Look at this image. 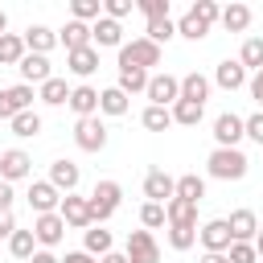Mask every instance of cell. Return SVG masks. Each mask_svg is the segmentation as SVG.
<instances>
[{
    "label": "cell",
    "instance_id": "cell-1",
    "mask_svg": "<svg viewBox=\"0 0 263 263\" xmlns=\"http://www.w3.org/2000/svg\"><path fill=\"white\" fill-rule=\"evenodd\" d=\"M247 168H251V160H247L242 148H214V152L205 156V173H210L214 181H242Z\"/></svg>",
    "mask_w": 263,
    "mask_h": 263
},
{
    "label": "cell",
    "instance_id": "cell-2",
    "mask_svg": "<svg viewBox=\"0 0 263 263\" xmlns=\"http://www.w3.org/2000/svg\"><path fill=\"white\" fill-rule=\"evenodd\" d=\"M119 201H123V185H119V181H99L95 193L86 197V205H90V226H103V222L119 210Z\"/></svg>",
    "mask_w": 263,
    "mask_h": 263
},
{
    "label": "cell",
    "instance_id": "cell-3",
    "mask_svg": "<svg viewBox=\"0 0 263 263\" xmlns=\"http://www.w3.org/2000/svg\"><path fill=\"white\" fill-rule=\"evenodd\" d=\"M115 53H119V70H123V66L152 70V66H160V58H164V49H160V45H152L148 37H132V41H123Z\"/></svg>",
    "mask_w": 263,
    "mask_h": 263
},
{
    "label": "cell",
    "instance_id": "cell-4",
    "mask_svg": "<svg viewBox=\"0 0 263 263\" xmlns=\"http://www.w3.org/2000/svg\"><path fill=\"white\" fill-rule=\"evenodd\" d=\"M148 107H173L181 99V78L173 74H148Z\"/></svg>",
    "mask_w": 263,
    "mask_h": 263
},
{
    "label": "cell",
    "instance_id": "cell-5",
    "mask_svg": "<svg viewBox=\"0 0 263 263\" xmlns=\"http://www.w3.org/2000/svg\"><path fill=\"white\" fill-rule=\"evenodd\" d=\"M74 144H78L82 152H103V148H107V123H103L99 115L78 119V123H74Z\"/></svg>",
    "mask_w": 263,
    "mask_h": 263
},
{
    "label": "cell",
    "instance_id": "cell-6",
    "mask_svg": "<svg viewBox=\"0 0 263 263\" xmlns=\"http://www.w3.org/2000/svg\"><path fill=\"white\" fill-rule=\"evenodd\" d=\"M25 177H33V156H29L25 148H4V152H0V181L16 185V181H25Z\"/></svg>",
    "mask_w": 263,
    "mask_h": 263
},
{
    "label": "cell",
    "instance_id": "cell-7",
    "mask_svg": "<svg viewBox=\"0 0 263 263\" xmlns=\"http://www.w3.org/2000/svg\"><path fill=\"white\" fill-rule=\"evenodd\" d=\"M127 263H160V247H156V234L152 230H132L127 234V247H123Z\"/></svg>",
    "mask_w": 263,
    "mask_h": 263
},
{
    "label": "cell",
    "instance_id": "cell-8",
    "mask_svg": "<svg viewBox=\"0 0 263 263\" xmlns=\"http://www.w3.org/2000/svg\"><path fill=\"white\" fill-rule=\"evenodd\" d=\"M33 99H37V90H33V86H25V82H16V86L0 90V119H4V123H12V115L33 111Z\"/></svg>",
    "mask_w": 263,
    "mask_h": 263
},
{
    "label": "cell",
    "instance_id": "cell-9",
    "mask_svg": "<svg viewBox=\"0 0 263 263\" xmlns=\"http://www.w3.org/2000/svg\"><path fill=\"white\" fill-rule=\"evenodd\" d=\"M29 230H33V238H37L41 251H49V247H58V242L66 238V222H62L58 214H37Z\"/></svg>",
    "mask_w": 263,
    "mask_h": 263
},
{
    "label": "cell",
    "instance_id": "cell-10",
    "mask_svg": "<svg viewBox=\"0 0 263 263\" xmlns=\"http://www.w3.org/2000/svg\"><path fill=\"white\" fill-rule=\"evenodd\" d=\"M238 140H247V136H242V115L222 111V115L214 119V148H238Z\"/></svg>",
    "mask_w": 263,
    "mask_h": 263
},
{
    "label": "cell",
    "instance_id": "cell-11",
    "mask_svg": "<svg viewBox=\"0 0 263 263\" xmlns=\"http://www.w3.org/2000/svg\"><path fill=\"white\" fill-rule=\"evenodd\" d=\"M58 218L66 222V230H86V226H90V205H86V197L66 193L62 205H58Z\"/></svg>",
    "mask_w": 263,
    "mask_h": 263
},
{
    "label": "cell",
    "instance_id": "cell-12",
    "mask_svg": "<svg viewBox=\"0 0 263 263\" xmlns=\"http://www.w3.org/2000/svg\"><path fill=\"white\" fill-rule=\"evenodd\" d=\"M197 242H201L205 251H214V255H226V247H230V226H226V218L201 222V226H197Z\"/></svg>",
    "mask_w": 263,
    "mask_h": 263
},
{
    "label": "cell",
    "instance_id": "cell-13",
    "mask_svg": "<svg viewBox=\"0 0 263 263\" xmlns=\"http://www.w3.org/2000/svg\"><path fill=\"white\" fill-rule=\"evenodd\" d=\"M173 189H177V177H168L164 168H148L144 173V197L148 201L164 205V201H173Z\"/></svg>",
    "mask_w": 263,
    "mask_h": 263
},
{
    "label": "cell",
    "instance_id": "cell-14",
    "mask_svg": "<svg viewBox=\"0 0 263 263\" xmlns=\"http://www.w3.org/2000/svg\"><path fill=\"white\" fill-rule=\"evenodd\" d=\"M58 205H62V193L49 181H29V210H33V218L37 214H58Z\"/></svg>",
    "mask_w": 263,
    "mask_h": 263
},
{
    "label": "cell",
    "instance_id": "cell-15",
    "mask_svg": "<svg viewBox=\"0 0 263 263\" xmlns=\"http://www.w3.org/2000/svg\"><path fill=\"white\" fill-rule=\"evenodd\" d=\"M90 45H95V49H119V45H123V25L111 21V16H99V21L90 25Z\"/></svg>",
    "mask_w": 263,
    "mask_h": 263
},
{
    "label": "cell",
    "instance_id": "cell-16",
    "mask_svg": "<svg viewBox=\"0 0 263 263\" xmlns=\"http://www.w3.org/2000/svg\"><path fill=\"white\" fill-rule=\"evenodd\" d=\"M66 107H70L78 119H90V115H99V90H95L90 82H78V86H70Z\"/></svg>",
    "mask_w": 263,
    "mask_h": 263
},
{
    "label": "cell",
    "instance_id": "cell-17",
    "mask_svg": "<svg viewBox=\"0 0 263 263\" xmlns=\"http://www.w3.org/2000/svg\"><path fill=\"white\" fill-rule=\"evenodd\" d=\"M45 181H49V185H53V189L66 197V193H78V181H82V173H78V164H74V160H53Z\"/></svg>",
    "mask_w": 263,
    "mask_h": 263
},
{
    "label": "cell",
    "instance_id": "cell-18",
    "mask_svg": "<svg viewBox=\"0 0 263 263\" xmlns=\"http://www.w3.org/2000/svg\"><path fill=\"white\" fill-rule=\"evenodd\" d=\"M21 41H25V49H29V53L49 58V49L58 45V29H49V25H29V29L21 33Z\"/></svg>",
    "mask_w": 263,
    "mask_h": 263
},
{
    "label": "cell",
    "instance_id": "cell-19",
    "mask_svg": "<svg viewBox=\"0 0 263 263\" xmlns=\"http://www.w3.org/2000/svg\"><path fill=\"white\" fill-rule=\"evenodd\" d=\"M226 226H230V242H255V234H259L255 210H234V214L226 218Z\"/></svg>",
    "mask_w": 263,
    "mask_h": 263
},
{
    "label": "cell",
    "instance_id": "cell-20",
    "mask_svg": "<svg viewBox=\"0 0 263 263\" xmlns=\"http://www.w3.org/2000/svg\"><path fill=\"white\" fill-rule=\"evenodd\" d=\"M16 70H21V82H25V86H41L45 78H53V70H49V58H41V53H25Z\"/></svg>",
    "mask_w": 263,
    "mask_h": 263
},
{
    "label": "cell",
    "instance_id": "cell-21",
    "mask_svg": "<svg viewBox=\"0 0 263 263\" xmlns=\"http://www.w3.org/2000/svg\"><path fill=\"white\" fill-rule=\"evenodd\" d=\"M247 78H251V74L238 66V58H226V62H218V70H214V82H218L222 90H242Z\"/></svg>",
    "mask_w": 263,
    "mask_h": 263
},
{
    "label": "cell",
    "instance_id": "cell-22",
    "mask_svg": "<svg viewBox=\"0 0 263 263\" xmlns=\"http://www.w3.org/2000/svg\"><path fill=\"white\" fill-rule=\"evenodd\" d=\"M58 45H66V53L86 49V45H90V25H82V21H66V25L58 29Z\"/></svg>",
    "mask_w": 263,
    "mask_h": 263
},
{
    "label": "cell",
    "instance_id": "cell-23",
    "mask_svg": "<svg viewBox=\"0 0 263 263\" xmlns=\"http://www.w3.org/2000/svg\"><path fill=\"white\" fill-rule=\"evenodd\" d=\"M66 70H70L74 78H90V74L99 70V49H95V45H86V49L66 53Z\"/></svg>",
    "mask_w": 263,
    "mask_h": 263
},
{
    "label": "cell",
    "instance_id": "cell-24",
    "mask_svg": "<svg viewBox=\"0 0 263 263\" xmlns=\"http://www.w3.org/2000/svg\"><path fill=\"white\" fill-rule=\"evenodd\" d=\"M181 99H185V103L205 107V99H210V78H205V74H197V70H189V74L181 78Z\"/></svg>",
    "mask_w": 263,
    "mask_h": 263
},
{
    "label": "cell",
    "instance_id": "cell-25",
    "mask_svg": "<svg viewBox=\"0 0 263 263\" xmlns=\"http://www.w3.org/2000/svg\"><path fill=\"white\" fill-rule=\"evenodd\" d=\"M127 107H132V99H127L119 86H107V90H99V115H111V119H119V115H127Z\"/></svg>",
    "mask_w": 263,
    "mask_h": 263
},
{
    "label": "cell",
    "instance_id": "cell-26",
    "mask_svg": "<svg viewBox=\"0 0 263 263\" xmlns=\"http://www.w3.org/2000/svg\"><path fill=\"white\" fill-rule=\"evenodd\" d=\"M164 222L168 226H197V205L173 197V201H164Z\"/></svg>",
    "mask_w": 263,
    "mask_h": 263
},
{
    "label": "cell",
    "instance_id": "cell-27",
    "mask_svg": "<svg viewBox=\"0 0 263 263\" xmlns=\"http://www.w3.org/2000/svg\"><path fill=\"white\" fill-rule=\"evenodd\" d=\"M82 251L95 255V259H103L107 251H115V247H111V230H103V226H86V230H82Z\"/></svg>",
    "mask_w": 263,
    "mask_h": 263
},
{
    "label": "cell",
    "instance_id": "cell-28",
    "mask_svg": "<svg viewBox=\"0 0 263 263\" xmlns=\"http://www.w3.org/2000/svg\"><path fill=\"white\" fill-rule=\"evenodd\" d=\"M115 86H119L127 99H132V95H144V90H148V70H140V66H123Z\"/></svg>",
    "mask_w": 263,
    "mask_h": 263
},
{
    "label": "cell",
    "instance_id": "cell-29",
    "mask_svg": "<svg viewBox=\"0 0 263 263\" xmlns=\"http://www.w3.org/2000/svg\"><path fill=\"white\" fill-rule=\"evenodd\" d=\"M37 99H41L45 107H62V103L70 99V86H66V78H58V74H53V78H45V82L37 86Z\"/></svg>",
    "mask_w": 263,
    "mask_h": 263
},
{
    "label": "cell",
    "instance_id": "cell-30",
    "mask_svg": "<svg viewBox=\"0 0 263 263\" xmlns=\"http://www.w3.org/2000/svg\"><path fill=\"white\" fill-rule=\"evenodd\" d=\"M173 197H181V201H201L205 197V177H197V173H185V177H177V189H173Z\"/></svg>",
    "mask_w": 263,
    "mask_h": 263
},
{
    "label": "cell",
    "instance_id": "cell-31",
    "mask_svg": "<svg viewBox=\"0 0 263 263\" xmlns=\"http://www.w3.org/2000/svg\"><path fill=\"white\" fill-rule=\"evenodd\" d=\"M218 21H222V29H226V33H242V29L251 25V8L234 0V4H226V8H222V16H218Z\"/></svg>",
    "mask_w": 263,
    "mask_h": 263
},
{
    "label": "cell",
    "instance_id": "cell-32",
    "mask_svg": "<svg viewBox=\"0 0 263 263\" xmlns=\"http://www.w3.org/2000/svg\"><path fill=\"white\" fill-rule=\"evenodd\" d=\"M238 66H242L247 74L263 70V37H247V41H242V49H238Z\"/></svg>",
    "mask_w": 263,
    "mask_h": 263
},
{
    "label": "cell",
    "instance_id": "cell-33",
    "mask_svg": "<svg viewBox=\"0 0 263 263\" xmlns=\"http://www.w3.org/2000/svg\"><path fill=\"white\" fill-rule=\"evenodd\" d=\"M144 37H148L152 45H168V41L177 37V21H173V16H160V21H148V25H144Z\"/></svg>",
    "mask_w": 263,
    "mask_h": 263
},
{
    "label": "cell",
    "instance_id": "cell-34",
    "mask_svg": "<svg viewBox=\"0 0 263 263\" xmlns=\"http://www.w3.org/2000/svg\"><path fill=\"white\" fill-rule=\"evenodd\" d=\"M168 115H173V123H181V127H197V123H201V115H205V107L177 99V103L168 107Z\"/></svg>",
    "mask_w": 263,
    "mask_h": 263
},
{
    "label": "cell",
    "instance_id": "cell-35",
    "mask_svg": "<svg viewBox=\"0 0 263 263\" xmlns=\"http://www.w3.org/2000/svg\"><path fill=\"white\" fill-rule=\"evenodd\" d=\"M25 53H29V49H25L21 33H4V37H0V66H21Z\"/></svg>",
    "mask_w": 263,
    "mask_h": 263
},
{
    "label": "cell",
    "instance_id": "cell-36",
    "mask_svg": "<svg viewBox=\"0 0 263 263\" xmlns=\"http://www.w3.org/2000/svg\"><path fill=\"white\" fill-rule=\"evenodd\" d=\"M12 136H21V140H33V136H41V115L37 111H21V115H12Z\"/></svg>",
    "mask_w": 263,
    "mask_h": 263
},
{
    "label": "cell",
    "instance_id": "cell-37",
    "mask_svg": "<svg viewBox=\"0 0 263 263\" xmlns=\"http://www.w3.org/2000/svg\"><path fill=\"white\" fill-rule=\"evenodd\" d=\"M8 251H12L16 259H25V263H29V259H33V251H37L33 230H21V226H16V230H12V238H8Z\"/></svg>",
    "mask_w": 263,
    "mask_h": 263
},
{
    "label": "cell",
    "instance_id": "cell-38",
    "mask_svg": "<svg viewBox=\"0 0 263 263\" xmlns=\"http://www.w3.org/2000/svg\"><path fill=\"white\" fill-rule=\"evenodd\" d=\"M99 16H103V0H74V4H70V21L95 25Z\"/></svg>",
    "mask_w": 263,
    "mask_h": 263
},
{
    "label": "cell",
    "instance_id": "cell-39",
    "mask_svg": "<svg viewBox=\"0 0 263 263\" xmlns=\"http://www.w3.org/2000/svg\"><path fill=\"white\" fill-rule=\"evenodd\" d=\"M177 37H185V41H201V37H210V25H201L193 12H185V16L177 21Z\"/></svg>",
    "mask_w": 263,
    "mask_h": 263
},
{
    "label": "cell",
    "instance_id": "cell-40",
    "mask_svg": "<svg viewBox=\"0 0 263 263\" xmlns=\"http://www.w3.org/2000/svg\"><path fill=\"white\" fill-rule=\"evenodd\" d=\"M140 123H144L148 132H164V127H173V115H168V107H144Z\"/></svg>",
    "mask_w": 263,
    "mask_h": 263
},
{
    "label": "cell",
    "instance_id": "cell-41",
    "mask_svg": "<svg viewBox=\"0 0 263 263\" xmlns=\"http://www.w3.org/2000/svg\"><path fill=\"white\" fill-rule=\"evenodd\" d=\"M197 242V226H168V247L173 251H189Z\"/></svg>",
    "mask_w": 263,
    "mask_h": 263
},
{
    "label": "cell",
    "instance_id": "cell-42",
    "mask_svg": "<svg viewBox=\"0 0 263 263\" xmlns=\"http://www.w3.org/2000/svg\"><path fill=\"white\" fill-rule=\"evenodd\" d=\"M140 226H144V230L168 226V222H164V205H156V201H144V205H140Z\"/></svg>",
    "mask_w": 263,
    "mask_h": 263
},
{
    "label": "cell",
    "instance_id": "cell-43",
    "mask_svg": "<svg viewBox=\"0 0 263 263\" xmlns=\"http://www.w3.org/2000/svg\"><path fill=\"white\" fill-rule=\"evenodd\" d=\"M226 259H230V263H259V255H255L251 242H230V247H226Z\"/></svg>",
    "mask_w": 263,
    "mask_h": 263
},
{
    "label": "cell",
    "instance_id": "cell-44",
    "mask_svg": "<svg viewBox=\"0 0 263 263\" xmlns=\"http://www.w3.org/2000/svg\"><path fill=\"white\" fill-rule=\"evenodd\" d=\"M242 136H247V140H255V144L263 148V111H251V115L242 119Z\"/></svg>",
    "mask_w": 263,
    "mask_h": 263
},
{
    "label": "cell",
    "instance_id": "cell-45",
    "mask_svg": "<svg viewBox=\"0 0 263 263\" xmlns=\"http://www.w3.org/2000/svg\"><path fill=\"white\" fill-rule=\"evenodd\" d=\"M136 8L144 12V21H160V16H168V0H136Z\"/></svg>",
    "mask_w": 263,
    "mask_h": 263
},
{
    "label": "cell",
    "instance_id": "cell-46",
    "mask_svg": "<svg viewBox=\"0 0 263 263\" xmlns=\"http://www.w3.org/2000/svg\"><path fill=\"white\" fill-rule=\"evenodd\" d=\"M132 8H136V0H103V16H111V21L132 16Z\"/></svg>",
    "mask_w": 263,
    "mask_h": 263
},
{
    "label": "cell",
    "instance_id": "cell-47",
    "mask_svg": "<svg viewBox=\"0 0 263 263\" xmlns=\"http://www.w3.org/2000/svg\"><path fill=\"white\" fill-rule=\"evenodd\" d=\"M189 12H193V16H197V21H201V25H214V21H218V16H222V8H218V4H214V0H197V4H193V8H189Z\"/></svg>",
    "mask_w": 263,
    "mask_h": 263
},
{
    "label": "cell",
    "instance_id": "cell-48",
    "mask_svg": "<svg viewBox=\"0 0 263 263\" xmlns=\"http://www.w3.org/2000/svg\"><path fill=\"white\" fill-rule=\"evenodd\" d=\"M247 90H251V99H255L259 111H263V70H255V74L247 78Z\"/></svg>",
    "mask_w": 263,
    "mask_h": 263
},
{
    "label": "cell",
    "instance_id": "cell-49",
    "mask_svg": "<svg viewBox=\"0 0 263 263\" xmlns=\"http://www.w3.org/2000/svg\"><path fill=\"white\" fill-rule=\"evenodd\" d=\"M12 230H16V218H12V210H0V238H12Z\"/></svg>",
    "mask_w": 263,
    "mask_h": 263
},
{
    "label": "cell",
    "instance_id": "cell-50",
    "mask_svg": "<svg viewBox=\"0 0 263 263\" xmlns=\"http://www.w3.org/2000/svg\"><path fill=\"white\" fill-rule=\"evenodd\" d=\"M12 197H16V193H12V185H8V181H0V210H12Z\"/></svg>",
    "mask_w": 263,
    "mask_h": 263
},
{
    "label": "cell",
    "instance_id": "cell-51",
    "mask_svg": "<svg viewBox=\"0 0 263 263\" xmlns=\"http://www.w3.org/2000/svg\"><path fill=\"white\" fill-rule=\"evenodd\" d=\"M62 263H99L95 255H86V251H66V259Z\"/></svg>",
    "mask_w": 263,
    "mask_h": 263
},
{
    "label": "cell",
    "instance_id": "cell-52",
    "mask_svg": "<svg viewBox=\"0 0 263 263\" xmlns=\"http://www.w3.org/2000/svg\"><path fill=\"white\" fill-rule=\"evenodd\" d=\"M29 263H62V259H58V255H53V251H41V247H37V251H33V259H29Z\"/></svg>",
    "mask_w": 263,
    "mask_h": 263
},
{
    "label": "cell",
    "instance_id": "cell-53",
    "mask_svg": "<svg viewBox=\"0 0 263 263\" xmlns=\"http://www.w3.org/2000/svg\"><path fill=\"white\" fill-rule=\"evenodd\" d=\"M99 263H127V255H123V251H107Z\"/></svg>",
    "mask_w": 263,
    "mask_h": 263
},
{
    "label": "cell",
    "instance_id": "cell-54",
    "mask_svg": "<svg viewBox=\"0 0 263 263\" xmlns=\"http://www.w3.org/2000/svg\"><path fill=\"white\" fill-rule=\"evenodd\" d=\"M201 263H230V259H226V255H214V251H205V255H201Z\"/></svg>",
    "mask_w": 263,
    "mask_h": 263
},
{
    "label": "cell",
    "instance_id": "cell-55",
    "mask_svg": "<svg viewBox=\"0 0 263 263\" xmlns=\"http://www.w3.org/2000/svg\"><path fill=\"white\" fill-rule=\"evenodd\" d=\"M251 247H255V255L263 259V226H259V234H255V242H251Z\"/></svg>",
    "mask_w": 263,
    "mask_h": 263
},
{
    "label": "cell",
    "instance_id": "cell-56",
    "mask_svg": "<svg viewBox=\"0 0 263 263\" xmlns=\"http://www.w3.org/2000/svg\"><path fill=\"white\" fill-rule=\"evenodd\" d=\"M4 33H8V12L0 8V37H4Z\"/></svg>",
    "mask_w": 263,
    "mask_h": 263
},
{
    "label": "cell",
    "instance_id": "cell-57",
    "mask_svg": "<svg viewBox=\"0 0 263 263\" xmlns=\"http://www.w3.org/2000/svg\"><path fill=\"white\" fill-rule=\"evenodd\" d=\"M259 263H263V259H259Z\"/></svg>",
    "mask_w": 263,
    "mask_h": 263
}]
</instances>
